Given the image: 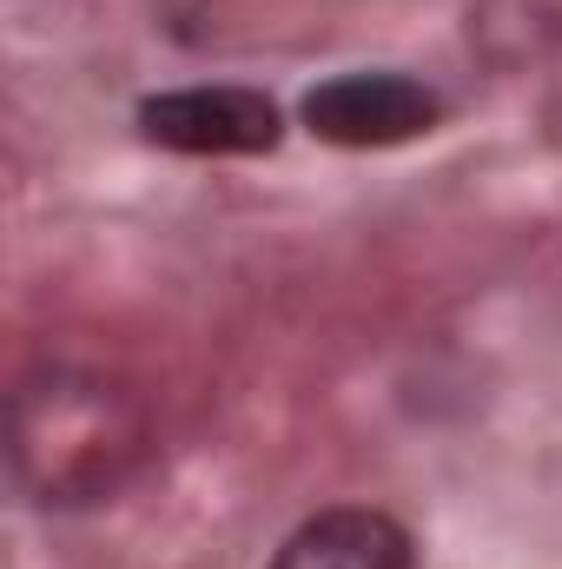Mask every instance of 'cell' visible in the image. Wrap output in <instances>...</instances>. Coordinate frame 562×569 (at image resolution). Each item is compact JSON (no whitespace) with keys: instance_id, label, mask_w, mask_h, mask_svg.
I'll return each mask as SVG.
<instances>
[{"instance_id":"cell-3","label":"cell","mask_w":562,"mask_h":569,"mask_svg":"<svg viewBox=\"0 0 562 569\" xmlns=\"http://www.w3.org/2000/svg\"><path fill=\"white\" fill-rule=\"evenodd\" d=\"M443 120V100L411 73H338L304 93V127L311 140L371 152V146H404Z\"/></svg>"},{"instance_id":"cell-1","label":"cell","mask_w":562,"mask_h":569,"mask_svg":"<svg viewBox=\"0 0 562 569\" xmlns=\"http://www.w3.org/2000/svg\"><path fill=\"white\" fill-rule=\"evenodd\" d=\"M145 457L140 405L93 371H40L13 398V470L40 503H100Z\"/></svg>"},{"instance_id":"cell-4","label":"cell","mask_w":562,"mask_h":569,"mask_svg":"<svg viewBox=\"0 0 562 569\" xmlns=\"http://www.w3.org/2000/svg\"><path fill=\"white\" fill-rule=\"evenodd\" d=\"M272 569H418V543L384 510H318L279 543Z\"/></svg>"},{"instance_id":"cell-2","label":"cell","mask_w":562,"mask_h":569,"mask_svg":"<svg viewBox=\"0 0 562 569\" xmlns=\"http://www.w3.org/2000/svg\"><path fill=\"white\" fill-rule=\"evenodd\" d=\"M140 133L165 152H192V159H252L279 146L284 120L259 87H179V93L145 100Z\"/></svg>"}]
</instances>
